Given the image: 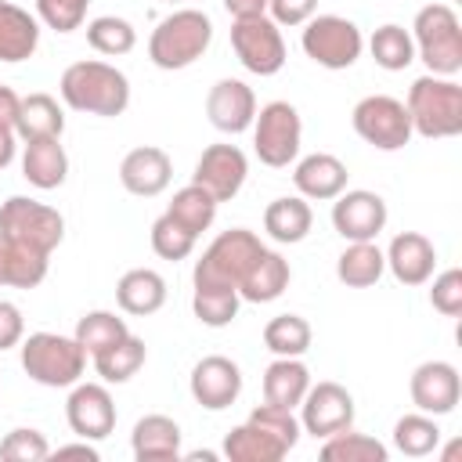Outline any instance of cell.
Returning a JSON list of instances; mask_svg holds the SVG:
<instances>
[{
	"label": "cell",
	"mask_w": 462,
	"mask_h": 462,
	"mask_svg": "<svg viewBox=\"0 0 462 462\" xmlns=\"http://www.w3.org/2000/svg\"><path fill=\"white\" fill-rule=\"evenodd\" d=\"M58 94H61V101H65L72 112L116 119V116H123L126 105H130V79H126L116 65H108V61L83 58V61H72V65L61 72Z\"/></svg>",
	"instance_id": "6da1fadb"
},
{
	"label": "cell",
	"mask_w": 462,
	"mask_h": 462,
	"mask_svg": "<svg viewBox=\"0 0 462 462\" xmlns=\"http://www.w3.org/2000/svg\"><path fill=\"white\" fill-rule=\"evenodd\" d=\"M404 108L411 119V134L419 137L444 141L462 134V87L455 83V76H419L408 90Z\"/></svg>",
	"instance_id": "7a4b0ae2"
},
{
	"label": "cell",
	"mask_w": 462,
	"mask_h": 462,
	"mask_svg": "<svg viewBox=\"0 0 462 462\" xmlns=\"http://www.w3.org/2000/svg\"><path fill=\"white\" fill-rule=\"evenodd\" d=\"M213 43V22L206 11H195V7H180L173 14H166L152 36H148V58L155 69H166V72H177V69H188L195 65L206 47Z\"/></svg>",
	"instance_id": "3957f363"
},
{
	"label": "cell",
	"mask_w": 462,
	"mask_h": 462,
	"mask_svg": "<svg viewBox=\"0 0 462 462\" xmlns=\"http://www.w3.org/2000/svg\"><path fill=\"white\" fill-rule=\"evenodd\" d=\"M415 58L430 69V76H458L462 72V25L455 7L426 4L411 22Z\"/></svg>",
	"instance_id": "277c9868"
},
{
	"label": "cell",
	"mask_w": 462,
	"mask_h": 462,
	"mask_svg": "<svg viewBox=\"0 0 462 462\" xmlns=\"http://www.w3.org/2000/svg\"><path fill=\"white\" fill-rule=\"evenodd\" d=\"M22 368L32 383L61 390L76 386L83 368H87V350L76 343V336H58V332H32L22 336Z\"/></svg>",
	"instance_id": "5b68a950"
},
{
	"label": "cell",
	"mask_w": 462,
	"mask_h": 462,
	"mask_svg": "<svg viewBox=\"0 0 462 462\" xmlns=\"http://www.w3.org/2000/svg\"><path fill=\"white\" fill-rule=\"evenodd\" d=\"M263 242L256 231L249 227H231V231H220L206 253L195 260V271H191V282L195 285H227V289H238V282L245 278V271L263 256Z\"/></svg>",
	"instance_id": "8992f818"
},
{
	"label": "cell",
	"mask_w": 462,
	"mask_h": 462,
	"mask_svg": "<svg viewBox=\"0 0 462 462\" xmlns=\"http://www.w3.org/2000/svg\"><path fill=\"white\" fill-rule=\"evenodd\" d=\"M300 43H303V54L314 65L332 69V72L350 69L365 51L361 29L343 14H314V18H307Z\"/></svg>",
	"instance_id": "52a82bcc"
},
{
	"label": "cell",
	"mask_w": 462,
	"mask_h": 462,
	"mask_svg": "<svg viewBox=\"0 0 462 462\" xmlns=\"http://www.w3.org/2000/svg\"><path fill=\"white\" fill-rule=\"evenodd\" d=\"M253 152L263 166L282 170L300 155V141H303V123L296 105L289 101H267L256 116H253Z\"/></svg>",
	"instance_id": "ba28073f"
},
{
	"label": "cell",
	"mask_w": 462,
	"mask_h": 462,
	"mask_svg": "<svg viewBox=\"0 0 462 462\" xmlns=\"http://www.w3.org/2000/svg\"><path fill=\"white\" fill-rule=\"evenodd\" d=\"M0 235L18 238V242L51 256L65 238V217L47 202L11 195L7 202H0Z\"/></svg>",
	"instance_id": "9c48e42d"
},
{
	"label": "cell",
	"mask_w": 462,
	"mask_h": 462,
	"mask_svg": "<svg viewBox=\"0 0 462 462\" xmlns=\"http://www.w3.org/2000/svg\"><path fill=\"white\" fill-rule=\"evenodd\" d=\"M350 123H354V134L379 148V152H401L408 141H411V119H408V108L404 101L390 97V94H368L354 105L350 112Z\"/></svg>",
	"instance_id": "30bf717a"
},
{
	"label": "cell",
	"mask_w": 462,
	"mask_h": 462,
	"mask_svg": "<svg viewBox=\"0 0 462 462\" xmlns=\"http://www.w3.org/2000/svg\"><path fill=\"white\" fill-rule=\"evenodd\" d=\"M231 51L253 76H274L285 65V40L282 25H274L267 14L242 18L231 25Z\"/></svg>",
	"instance_id": "8fae6325"
},
{
	"label": "cell",
	"mask_w": 462,
	"mask_h": 462,
	"mask_svg": "<svg viewBox=\"0 0 462 462\" xmlns=\"http://www.w3.org/2000/svg\"><path fill=\"white\" fill-rule=\"evenodd\" d=\"M354 426V397L346 386L321 379L310 383V390L300 401V430H307L314 440H325L339 430Z\"/></svg>",
	"instance_id": "7c38bea8"
},
{
	"label": "cell",
	"mask_w": 462,
	"mask_h": 462,
	"mask_svg": "<svg viewBox=\"0 0 462 462\" xmlns=\"http://www.w3.org/2000/svg\"><path fill=\"white\" fill-rule=\"evenodd\" d=\"M386 217L390 213H386L383 195H375L368 188L339 191L332 199V227L346 242H375V235L386 227Z\"/></svg>",
	"instance_id": "4fadbf2b"
},
{
	"label": "cell",
	"mask_w": 462,
	"mask_h": 462,
	"mask_svg": "<svg viewBox=\"0 0 462 462\" xmlns=\"http://www.w3.org/2000/svg\"><path fill=\"white\" fill-rule=\"evenodd\" d=\"M245 177H249V159L238 144H209L195 162L191 184L206 188L217 202H231L242 191Z\"/></svg>",
	"instance_id": "5bb4252c"
},
{
	"label": "cell",
	"mask_w": 462,
	"mask_h": 462,
	"mask_svg": "<svg viewBox=\"0 0 462 462\" xmlns=\"http://www.w3.org/2000/svg\"><path fill=\"white\" fill-rule=\"evenodd\" d=\"M69 430L83 440H105L116 430V401L105 383H76L65 401Z\"/></svg>",
	"instance_id": "9a60e30c"
},
{
	"label": "cell",
	"mask_w": 462,
	"mask_h": 462,
	"mask_svg": "<svg viewBox=\"0 0 462 462\" xmlns=\"http://www.w3.org/2000/svg\"><path fill=\"white\" fill-rule=\"evenodd\" d=\"M411 404L426 415H451L462 397V379L451 361H422L408 379Z\"/></svg>",
	"instance_id": "2e32d148"
},
{
	"label": "cell",
	"mask_w": 462,
	"mask_h": 462,
	"mask_svg": "<svg viewBox=\"0 0 462 462\" xmlns=\"http://www.w3.org/2000/svg\"><path fill=\"white\" fill-rule=\"evenodd\" d=\"M188 386H191L195 404H202L206 411H224L242 393V368L224 354H209L191 368Z\"/></svg>",
	"instance_id": "e0dca14e"
},
{
	"label": "cell",
	"mask_w": 462,
	"mask_h": 462,
	"mask_svg": "<svg viewBox=\"0 0 462 462\" xmlns=\"http://www.w3.org/2000/svg\"><path fill=\"white\" fill-rule=\"evenodd\" d=\"M206 116L220 134H245L256 116V94L242 79H217L206 94Z\"/></svg>",
	"instance_id": "ac0fdd59"
},
{
	"label": "cell",
	"mask_w": 462,
	"mask_h": 462,
	"mask_svg": "<svg viewBox=\"0 0 462 462\" xmlns=\"http://www.w3.org/2000/svg\"><path fill=\"white\" fill-rule=\"evenodd\" d=\"M119 180L130 195L137 199H155L170 188L173 180V162L162 148L155 144H141V148H130L119 162Z\"/></svg>",
	"instance_id": "d6986e66"
},
{
	"label": "cell",
	"mask_w": 462,
	"mask_h": 462,
	"mask_svg": "<svg viewBox=\"0 0 462 462\" xmlns=\"http://www.w3.org/2000/svg\"><path fill=\"white\" fill-rule=\"evenodd\" d=\"M386 256V267L390 274L401 282V285H426L433 278V267H437V249L426 235L419 231H401L393 235L390 249L383 253Z\"/></svg>",
	"instance_id": "ffe728a7"
},
{
	"label": "cell",
	"mask_w": 462,
	"mask_h": 462,
	"mask_svg": "<svg viewBox=\"0 0 462 462\" xmlns=\"http://www.w3.org/2000/svg\"><path fill=\"white\" fill-rule=\"evenodd\" d=\"M346 166L343 159H336L332 152H314V155H303L292 170V184L303 199H314V202H332L339 191H346Z\"/></svg>",
	"instance_id": "44dd1931"
},
{
	"label": "cell",
	"mask_w": 462,
	"mask_h": 462,
	"mask_svg": "<svg viewBox=\"0 0 462 462\" xmlns=\"http://www.w3.org/2000/svg\"><path fill=\"white\" fill-rule=\"evenodd\" d=\"M130 451L137 462H177L180 458V426L170 415H141L130 433Z\"/></svg>",
	"instance_id": "7402d4cb"
},
{
	"label": "cell",
	"mask_w": 462,
	"mask_h": 462,
	"mask_svg": "<svg viewBox=\"0 0 462 462\" xmlns=\"http://www.w3.org/2000/svg\"><path fill=\"white\" fill-rule=\"evenodd\" d=\"M22 177L40 188V191H51V188H61L65 177H69V155L61 148V137H40V141H25V152H22Z\"/></svg>",
	"instance_id": "603a6c76"
},
{
	"label": "cell",
	"mask_w": 462,
	"mask_h": 462,
	"mask_svg": "<svg viewBox=\"0 0 462 462\" xmlns=\"http://www.w3.org/2000/svg\"><path fill=\"white\" fill-rule=\"evenodd\" d=\"M36 47H40V18L11 0H0V61L7 65L25 61L36 54Z\"/></svg>",
	"instance_id": "cb8c5ba5"
},
{
	"label": "cell",
	"mask_w": 462,
	"mask_h": 462,
	"mask_svg": "<svg viewBox=\"0 0 462 462\" xmlns=\"http://www.w3.org/2000/svg\"><path fill=\"white\" fill-rule=\"evenodd\" d=\"M47 267H51V256L18 242V238H7L0 235V285H11V289H36L43 278H47Z\"/></svg>",
	"instance_id": "d4e9b609"
},
{
	"label": "cell",
	"mask_w": 462,
	"mask_h": 462,
	"mask_svg": "<svg viewBox=\"0 0 462 462\" xmlns=\"http://www.w3.org/2000/svg\"><path fill=\"white\" fill-rule=\"evenodd\" d=\"M116 303H119V310H126L134 318H148L166 303V278L152 267H134L119 278Z\"/></svg>",
	"instance_id": "484cf974"
},
{
	"label": "cell",
	"mask_w": 462,
	"mask_h": 462,
	"mask_svg": "<svg viewBox=\"0 0 462 462\" xmlns=\"http://www.w3.org/2000/svg\"><path fill=\"white\" fill-rule=\"evenodd\" d=\"M310 227H314V213L303 195H282L263 209V231L282 245L303 242Z\"/></svg>",
	"instance_id": "4316f807"
},
{
	"label": "cell",
	"mask_w": 462,
	"mask_h": 462,
	"mask_svg": "<svg viewBox=\"0 0 462 462\" xmlns=\"http://www.w3.org/2000/svg\"><path fill=\"white\" fill-rule=\"evenodd\" d=\"M289 282H292L289 260L282 253H274V249H263V256L238 282V296L249 300V303H271L289 289Z\"/></svg>",
	"instance_id": "83f0119b"
},
{
	"label": "cell",
	"mask_w": 462,
	"mask_h": 462,
	"mask_svg": "<svg viewBox=\"0 0 462 462\" xmlns=\"http://www.w3.org/2000/svg\"><path fill=\"white\" fill-rule=\"evenodd\" d=\"M310 390V368L300 357H274L263 368V401L278 408H300Z\"/></svg>",
	"instance_id": "f1b7e54d"
},
{
	"label": "cell",
	"mask_w": 462,
	"mask_h": 462,
	"mask_svg": "<svg viewBox=\"0 0 462 462\" xmlns=\"http://www.w3.org/2000/svg\"><path fill=\"white\" fill-rule=\"evenodd\" d=\"M220 455L231 458V462H282V458L289 455V448H285L278 437H271L267 430H260L256 422L245 419L242 426H235V430L224 437Z\"/></svg>",
	"instance_id": "f546056e"
},
{
	"label": "cell",
	"mask_w": 462,
	"mask_h": 462,
	"mask_svg": "<svg viewBox=\"0 0 462 462\" xmlns=\"http://www.w3.org/2000/svg\"><path fill=\"white\" fill-rule=\"evenodd\" d=\"M65 130V112L51 94H29L18 105V123L14 134L22 141H40V137H61Z\"/></svg>",
	"instance_id": "4dcf8cb0"
},
{
	"label": "cell",
	"mask_w": 462,
	"mask_h": 462,
	"mask_svg": "<svg viewBox=\"0 0 462 462\" xmlns=\"http://www.w3.org/2000/svg\"><path fill=\"white\" fill-rule=\"evenodd\" d=\"M383 271H386V256L375 242H350L336 260V278L346 289H368L383 278Z\"/></svg>",
	"instance_id": "1f68e13d"
},
{
	"label": "cell",
	"mask_w": 462,
	"mask_h": 462,
	"mask_svg": "<svg viewBox=\"0 0 462 462\" xmlns=\"http://www.w3.org/2000/svg\"><path fill=\"white\" fill-rule=\"evenodd\" d=\"M144 357H148L144 339H137V336L126 332L119 343H112L101 354H94V368H97L101 383H126V379H134L141 372Z\"/></svg>",
	"instance_id": "d6a6232c"
},
{
	"label": "cell",
	"mask_w": 462,
	"mask_h": 462,
	"mask_svg": "<svg viewBox=\"0 0 462 462\" xmlns=\"http://www.w3.org/2000/svg\"><path fill=\"white\" fill-rule=\"evenodd\" d=\"M217 206H220V202H217L206 188H199V184H184L180 191H173L166 213H170L180 227H188V231L199 238V235L209 231V224L217 220Z\"/></svg>",
	"instance_id": "836d02e7"
},
{
	"label": "cell",
	"mask_w": 462,
	"mask_h": 462,
	"mask_svg": "<svg viewBox=\"0 0 462 462\" xmlns=\"http://www.w3.org/2000/svg\"><path fill=\"white\" fill-rule=\"evenodd\" d=\"M310 325L307 318L300 314H278L263 325V346L274 354V357H303L310 350Z\"/></svg>",
	"instance_id": "e575fe53"
},
{
	"label": "cell",
	"mask_w": 462,
	"mask_h": 462,
	"mask_svg": "<svg viewBox=\"0 0 462 462\" xmlns=\"http://www.w3.org/2000/svg\"><path fill=\"white\" fill-rule=\"evenodd\" d=\"M440 444V426L433 422V415L426 411H411V415H401L393 422V448L408 458H422V455H433Z\"/></svg>",
	"instance_id": "d590c367"
},
{
	"label": "cell",
	"mask_w": 462,
	"mask_h": 462,
	"mask_svg": "<svg viewBox=\"0 0 462 462\" xmlns=\"http://www.w3.org/2000/svg\"><path fill=\"white\" fill-rule=\"evenodd\" d=\"M321 458L325 462H386L390 451H386L383 440H375L368 433L339 430V433L321 440Z\"/></svg>",
	"instance_id": "8d00e7d4"
},
{
	"label": "cell",
	"mask_w": 462,
	"mask_h": 462,
	"mask_svg": "<svg viewBox=\"0 0 462 462\" xmlns=\"http://www.w3.org/2000/svg\"><path fill=\"white\" fill-rule=\"evenodd\" d=\"M368 51H372L375 65L386 69V72H401V69H408V65L415 61L411 32H408L404 25H393V22H386V25H379V29L372 32Z\"/></svg>",
	"instance_id": "74e56055"
},
{
	"label": "cell",
	"mask_w": 462,
	"mask_h": 462,
	"mask_svg": "<svg viewBox=\"0 0 462 462\" xmlns=\"http://www.w3.org/2000/svg\"><path fill=\"white\" fill-rule=\"evenodd\" d=\"M238 307H242V296L238 289H227V285H195L191 292V310L209 328L231 325L238 318Z\"/></svg>",
	"instance_id": "f35d334b"
},
{
	"label": "cell",
	"mask_w": 462,
	"mask_h": 462,
	"mask_svg": "<svg viewBox=\"0 0 462 462\" xmlns=\"http://www.w3.org/2000/svg\"><path fill=\"white\" fill-rule=\"evenodd\" d=\"M130 328H126V321L119 318V314H112V310H87L79 321H76V343L94 357V354H101L105 346H112V343H119L123 336H126Z\"/></svg>",
	"instance_id": "ab89813d"
},
{
	"label": "cell",
	"mask_w": 462,
	"mask_h": 462,
	"mask_svg": "<svg viewBox=\"0 0 462 462\" xmlns=\"http://www.w3.org/2000/svg\"><path fill=\"white\" fill-rule=\"evenodd\" d=\"M87 43L105 58H119V54H130L137 47V29L126 18L101 14V18L87 22Z\"/></svg>",
	"instance_id": "60d3db41"
},
{
	"label": "cell",
	"mask_w": 462,
	"mask_h": 462,
	"mask_svg": "<svg viewBox=\"0 0 462 462\" xmlns=\"http://www.w3.org/2000/svg\"><path fill=\"white\" fill-rule=\"evenodd\" d=\"M195 235L188 231V227H180L170 213H162L155 224H152V249H155V256H162V260H188L191 256V249H195Z\"/></svg>",
	"instance_id": "b9f144b4"
},
{
	"label": "cell",
	"mask_w": 462,
	"mask_h": 462,
	"mask_svg": "<svg viewBox=\"0 0 462 462\" xmlns=\"http://www.w3.org/2000/svg\"><path fill=\"white\" fill-rule=\"evenodd\" d=\"M47 455H51L47 437L40 430H29V426H18L0 440V458L4 462H43Z\"/></svg>",
	"instance_id": "7bdbcfd3"
},
{
	"label": "cell",
	"mask_w": 462,
	"mask_h": 462,
	"mask_svg": "<svg viewBox=\"0 0 462 462\" xmlns=\"http://www.w3.org/2000/svg\"><path fill=\"white\" fill-rule=\"evenodd\" d=\"M249 422H256L260 430H267L271 437H278L289 451L296 448V440H300V419L292 415V408H278V404H260V408H253L249 411Z\"/></svg>",
	"instance_id": "ee69618b"
},
{
	"label": "cell",
	"mask_w": 462,
	"mask_h": 462,
	"mask_svg": "<svg viewBox=\"0 0 462 462\" xmlns=\"http://www.w3.org/2000/svg\"><path fill=\"white\" fill-rule=\"evenodd\" d=\"M90 0H36V18L54 32H72L83 25Z\"/></svg>",
	"instance_id": "f6af8a7d"
},
{
	"label": "cell",
	"mask_w": 462,
	"mask_h": 462,
	"mask_svg": "<svg viewBox=\"0 0 462 462\" xmlns=\"http://www.w3.org/2000/svg\"><path fill=\"white\" fill-rule=\"evenodd\" d=\"M430 303L433 310H440L444 318H458L462 314V271L458 267H448L433 278V289H430Z\"/></svg>",
	"instance_id": "bcb514c9"
},
{
	"label": "cell",
	"mask_w": 462,
	"mask_h": 462,
	"mask_svg": "<svg viewBox=\"0 0 462 462\" xmlns=\"http://www.w3.org/2000/svg\"><path fill=\"white\" fill-rule=\"evenodd\" d=\"M267 11H271V22L274 25H303L307 18L318 14V0H267Z\"/></svg>",
	"instance_id": "7dc6e473"
},
{
	"label": "cell",
	"mask_w": 462,
	"mask_h": 462,
	"mask_svg": "<svg viewBox=\"0 0 462 462\" xmlns=\"http://www.w3.org/2000/svg\"><path fill=\"white\" fill-rule=\"evenodd\" d=\"M25 336V318L18 310V303L11 300H0V350H11L18 346Z\"/></svg>",
	"instance_id": "c3c4849f"
},
{
	"label": "cell",
	"mask_w": 462,
	"mask_h": 462,
	"mask_svg": "<svg viewBox=\"0 0 462 462\" xmlns=\"http://www.w3.org/2000/svg\"><path fill=\"white\" fill-rule=\"evenodd\" d=\"M224 11H227L235 22H242V18H260V14H267V0H224Z\"/></svg>",
	"instance_id": "681fc988"
},
{
	"label": "cell",
	"mask_w": 462,
	"mask_h": 462,
	"mask_svg": "<svg viewBox=\"0 0 462 462\" xmlns=\"http://www.w3.org/2000/svg\"><path fill=\"white\" fill-rule=\"evenodd\" d=\"M18 105H22V97H18L11 87L0 83V126L14 130V123H18Z\"/></svg>",
	"instance_id": "f907efd6"
},
{
	"label": "cell",
	"mask_w": 462,
	"mask_h": 462,
	"mask_svg": "<svg viewBox=\"0 0 462 462\" xmlns=\"http://www.w3.org/2000/svg\"><path fill=\"white\" fill-rule=\"evenodd\" d=\"M58 458H87V462H97L101 455H97V448L90 444V440H79V444H65V448H58L54 451Z\"/></svg>",
	"instance_id": "816d5d0a"
},
{
	"label": "cell",
	"mask_w": 462,
	"mask_h": 462,
	"mask_svg": "<svg viewBox=\"0 0 462 462\" xmlns=\"http://www.w3.org/2000/svg\"><path fill=\"white\" fill-rule=\"evenodd\" d=\"M14 152H18V134L0 126V170H7L14 162Z\"/></svg>",
	"instance_id": "f5cc1de1"
},
{
	"label": "cell",
	"mask_w": 462,
	"mask_h": 462,
	"mask_svg": "<svg viewBox=\"0 0 462 462\" xmlns=\"http://www.w3.org/2000/svg\"><path fill=\"white\" fill-rule=\"evenodd\" d=\"M166 4H180V0H166Z\"/></svg>",
	"instance_id": "db71d44e"
}]
</instances>
